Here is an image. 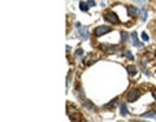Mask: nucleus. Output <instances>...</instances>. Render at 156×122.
<instances>
[{"mask_svg": "<svg viewBox=\"0 0 156 122\" xmlns=\"http://www.w3.org/2000/svg\"><path fill=\"white\" fill-rule=\"evenodd\" d=\"M68 116H69V118L73 122H77V121H79L81 120V114H79V112H78L76 108H73V107H69L68 108Z\"/></svg>", "mask_w": 156, "mask_h": 122, "instance_id": "nucleus-1", "label": "nucleus"}, {"mask_svg": "<svg viewBox=\"0 0 156 122\" xmlns=\"http://www.w3.org/2000/svg\"><path fill=\"white\" fill-rule=\"evenodd\" d=\"M104 19H105L107 22H109V24H113V25H117L120 22L118 17H117L113 12H107L105 14H104Z\"/></svg>", "mask_w": 156, "mask_h": 122, "instance_id": "nucleus-2", "label": "nucleus"}, {"mask_svg": "<svg viewBox=\"0 0 156 122\" xmlns=\"http://www.w3.org/2000/svg\"><path fill=\"white\" fill-rule=\"evenodd\" d=\"M139 96H141V91H139L138 88H133V90H130L128 92V96H126V99H128V101L133 103V101H135Z\"/></svg>", "mask_w": 156, "mask_h": 122, "instance_id": "nucleus-3", "label": "nucleus"}, {"mask_svg": "<svg viewBox=\"0 0 156 122\" xmlns=\"http://www.w3.org/2000/svg\"><path fill=\"white\" fill-rule=\"evenodd\" d=\"M109 31H110V27H109V26H105V25L98 26L95 30H94V35H95V37H102V35L107 34V32H109Z\"/></svg>", "mask_w": 156, "mask_h": 122, "instance_id": "nucleus-4", "label": "nucleus"}, {"mask_svg": "<svg viewBox=\"0 0 156 122\" xmlns=\"http://www.w3.org/2000/svg\"><path fill=\"white\" fill-rule=\"evenodd\" d=\"M129 14L131 17H138V14L141 13V8H136V6H128Z\"/></svg>", "mask_w": 156, "mask_h": 122, "instance_id": "nucleus-5", "label": "nucleus"}, {"mask_svg": "<svg viewBox=\"0 0 156 122\" xmlns=\"http://www.w3.org/2000/svg\"><path fill=\"white\" fill-rule=\"evenodd\" d=\"M99 48L102 49V51H112V49H117V48H118V45H110V44L102 43V44L99 45Z\"/></svg>", "mask_w": 156, "mask_h": 122, "instance_id": "nucleus-6", "label": "nucleus"}, {"mask_svg": "<svg viewBox=\"0 0 156 122\" xmlns=\"http://www.w3.org/2000/svg\"><path fill=\"white\" fill-rule=\"evenodd\" d=\"M79 35H81V38H82V40H87V39H89V29L87 27L79 29Z\"/></svg>", "mask_w": 156, "mask_h": 122, "instance_id": "nucleus-7", "label": "nucleus"}, {"mask_svg": "<svg viewBox=\"0 0 156 122\" xmlns=\"http://www.w3.org/2000/svg\"><path fill=\"white\" fill-rule=\"evenodd\" d=\"M96 61V56L95 55H91V56H87L86 60H84V65H91Z\"/></svg>", "mask_w": 156, "mask_h": 122, "instance_id": "nucleus-8", "label": "nucleus"}, {"mask_svg": "<svg viewBox=\"0 0 156 122\" xmlns=\"http://www.w3.org/2000/svg\"><path fill=\"white\" fill-rule=\"evenodd\" d=\"M131 38H133V44L135 45V47H143L142 45V43H139L138 42V38H136V32H131Z\"/></svg>", "mask_w": 156, "mask_h": 122, "instance_id": "nucleus-9", "label": "nucleus"}, {"mask_svg": "<svg viewBox=\"0 0 156 122\" xmlns=\"http://www.w3.org/2000/svg\"><path fill=\"white\" fill-rule=\"evenodd\" d=\"M126 69H128V73H129L130 75H135L136 73H138V70H136V66H135V65H129V66L126 68Z\"/></svg>", "mask_w": 156, "mask_h": 122, "instance_id": "nucleus-10", "label": "nucleus"}, {"mask_svg": "<svg viewBox=\"0 0 156 122\" xmlns=\"http://www.w3.org/2000/svg\"><path fill=\"white\" fill-rule=\"evenodd\" d=\"M83 107L84 108H89V109H95V105H94L91 101H87V100H83Z\"/></svg>", "mask_w": 156, "mask_h": 122, "instance_id": "nucleus-11", "label": "nucleus"}, {"mask_svg": "<svg viewBox=\"0 0 156 122\" xmlns=\"http://www.w3.org/2000/svg\"><path fill=\"white\" fill-rule=\"evenodd\" d=\"M116 105H117V99H113L110 103H108V104L104 105V108H115Z\"/></svg>", "mask_w": 156, "mask_h": 122, "instance_id": "nucleus-12", "label": "nucleus"}, {"mask_svg": "<svg viewBox=\"0 0 156 122\" xmlns=\"http://www.w3.org/2000/svg\"><path fill=\"white\" fill-rule=\"evenodd\" d=\"M120 110H121V114H122V116H126V114H128V108H126L125 104H121V105H120Z\"/></svg>", "mask_w": 156, "mask_h": 122, "instance_id": "nucleus-13", "label": "nucleus"}, {"mask_svg": "<svg viewBox=\"0 0 156 122\" xmlns=\"http://www.w3.org/2000/svg\"><path fill=\"white\" fill-rule=\"evenodd\" d=\"M141 13H142V21H146L147 19V11L144 8H141Z\"/></svg>", "mask_w": 156, "mask_h": 122, "instance_id": "nucleus-14", "label": "nucleus"}, {"mask_svg": "<svg viewBox=\"0 0 156 122\" xmlns=\"http://www.w3.org/2000/svg\"><path fill=\"white\" fill-rule=\"evenodd\" d=\"M141 117H156L155 112H147V113H143Z\"/></svg>", "mask_w": 156, "mask_h": 122, "instance_id": "nucleus-15", "label": "nucleus"}, {"mask_svg": "<svg viewBox=\"0 0 156 122\" xmlns=\"http://www.w3.org/2000/svg\"><path fill=\"white\" fill-rule=\"evenodd\" d=\"M124 56H126V57H129L130 58V60H133V58H134V57H133V55L131 53H130V52L129 51H125V52H124V53H122Z\"/></svg>", "mask_w": 156, "mask_h": 122, "instance_id": "nucleus-16", "label": "nucleus"}, {"mask_svg": "<svg viewBox=\"0 0 156 122\" xmlns=\"http://www.w3.org/2000/svg\"><path fill=\"white\" fill-rule=\"evenodd\" d=\"M87 3H81V9H82V11L84 12V11H87Z\"/></svg>", "mask_w": 156, "mask_h": 122, "instance_id": "nucleus-17", "label": "nucleus"}, {"mask_svg": "<svg viewBox=\"0 0 156 122\" xmlns=\"http://www.w3.org/2000/svg\"><path fill=\"white\" fill-rule=\"evenodd\" d=\"M121 35H122V40H124V42H126V40H128L129 35L126 34V32H121Z\"/></svg>", "mask_w": 156, "mask_h": 122, "instance_id": "nucleus-18", "label": "nucleus"}, {"mask_svg": "<svg viewBox=\"0 0 156 122\" xmlns=\"http://www.w3.org/2000/svg\"><path fill=\"white\" fill-rule=\"evenodd\" d=\"M82 53H83L82 48H78L77 51H76V56H77V57H78V56H81V55H82Z\"/></svg>", "mask_w": 156, "mask_h": 122, "instance_id": "nucleus-19", "label": "nucleus"}, {"mask_svg": "<svg viewBox=\"0 0 156 122\" xmlns=\"http://www.w3.org/2000/svg\"><path fill=\"white\" fill-rule=\"evenodd\" d=\"M142 38H143V40H144V42L148 40V37H147V34H146V32H142Z\"/></svg>", "mask_w": 156, "mask_h": 122, "instance_id": "nucleus-20", "label": "nucleus"}, {"mask_svg": "<svg viewBox=\"0 0 156 122\" xmlns=\"http://www.w3.org/2000/svg\"><path fill=\"white\" fill-rule=\"evenodd\" d=\"M87 5H89V6H94V5H95V1H94V0H89V1H87Z\"/></svg>", "mask_w": 156, "mask_h": 122, "instance_id": "nucleus-21", "label": "nucleus"}, {"mask_svg": "<svg viewBox=\"0 0 156 122\" xmlns=\"http://www.w3.org/2000/svg\"><path fill=\"white\" fill-rule=\"evenodd\" d=\"M134 1L136 3V4H144V3L147 1V0H134Z\"/></svg>", "mask_w": 156, "mask_h": 122, "instance_id": "nucleus-22", "label": "nucleus"}]
</instances>
